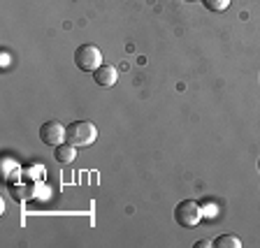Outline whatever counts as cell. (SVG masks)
Wrapping results in <instances>:
<instances>
[{"instance_id":"5","label":"cell","mask_w":260,"mask_h":248,"mask_svg":"<svg viewBox=\"0 0 260 248\" xmlns=\"http://www.w3.org/2000/svg\"><path fill=\"white\" fill-rule=\"evenodd\" d=\"M93 79H95L98 86H103V88H109L116 84V79H119V72H116V67L114 65H100L95 72H93Z\"/></svg>"},{"instance_id":"10","label":"cell","mask_w":260,"mask_h":248,"mask_svg":"<svg viewBox=\"0 0 260 248\" xmlns=\"http://www.w3.org/2000/svg\"><path fill=\"white\" fill-rule=\"evenodd\" d=\"M258 169H260V158H258Z\"/></svg>"},{"instance_id":"9","label":"cell","mask_w":260,"mask_h":248,"mask_svg":"<svg viewBox=\"0 0 260 248\" xmlns=\"http://www.w3.org/2000/svg\"><path fill=\"white\" fill-rule=\"evenodd\" d=\"M207 246H209V241H198L195 243V248H207Z\"/></svg>"},{"instance_id":"6","label":"cell","mask_w":260,"mask_h":248,"mask_svg":"<svg viewBox=\"0 0 260 248\" xmlns=\"http://www.w3.org/2000/svg\"><path fill=\"white\" fill-rule=\"evenodd\" d=\"M54 158H56V162H60V165H70V162H75V158H77V149L72 144H68V141H63V144L54 146Z\"/></svg>"},{"instance_id":"4","label":"cell","mask_w":260,"mask_h":248,"mask_svg":"<svg viewBox=\"0 0 260 248\" xmlns=\"http://www.w3.org/2000/svg\"><path fill=\"white\" fill-rule=\"evenodd\" d=\"M40 139L47 146H58L65 141V125L58 121H47L40 125Z\"/></svg>"},{"instance_id":"7","label":"cell","mask_w":260,"mask_h":248,"mask_svg":"<svg viewBox=\"0 0 260 248\" xmlns=\"http://www.w3.org/2000/svg\"><path fill=\"white\" fill-rule=\"evenodd\" d=\"M211 246H216V248H242V241H239V237H235V234H221L216 241H211Z\"/></svg>"},{"instance_id":"3","label":"cell","mask_w":260,"mask_h":248,"mask_svg":"<svg viewBox=\"0 0 260 248\" xmlns=\"http://www.w3.org/2000/svg\"><path fill=\"white\" fill-rule=\"evenodd\" d=\"M174 221L179 223L181 227H198L202 221V209L198 202L193 200H184V202H179L177 206H174Z\"/></svg>"},{"instance_id":"2","label":"cell","mask_w":260,"mask_h":248,"mask_svg":"<svg viewBox=\"0 0 260 248\" xmlns=\"http://www.w3.org/2000/svg\"><path fill=\"white\" fill-rule=\"evenodd\" d=\"M75 65L81 72H95L103 65V51L95 44H81L75 51Z\"/></svg>"},{"instance_id":"8","label":"cell","mask_w":260,"mask_h":248,"mask_svg":"<svg viewBox=\"0 0 260 248\" xmlns=\"http://www.w3.org/2000/svg\"><path fill=\"white\" fill-rule=\"evenodd\" d=\"M209 12H225L230 7V0H200Z\"/></svg>"},{"instance_id":"1","label":"cell","mask_w":260,"mask_h":248,"mask_svg":"<svg viewBox=\"0 0 260 248\" xmlns=\"http://www.w3.org/2000/svg\"><path fill=\"white\" fill-rule=\"evenodd\" d=\"M98 139V128L91 121H72L65 128V141L72 144L75 149H86Z\"/></svg>"}]
</instances>
